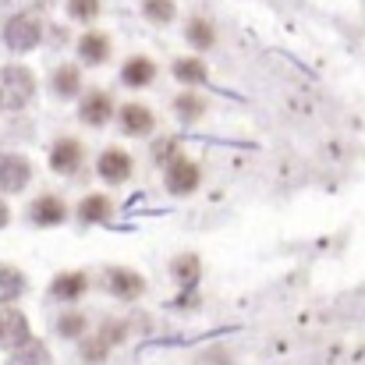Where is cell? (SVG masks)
<instances>
[{"label": "cell", "instance_id": "11", "mask_svg": "<svg viewBox=\"0 0 365 365\" xmlns=\"http://www.w3.org/2000/svg\"><path fill=\"white\" fill-rule=\"evenodd\" d=\"M118 124H121V131L128 138H145L156 128V114L145 103H124L118 110Z\"/></svg>", "mask_w": 365, "mask_h": 365}, {"label": "cell", "instance_id": "20", "mask_svg": "<svg viewBox=\"0 0 365 365\" xmlns=\"http://www.w3.org/2000/svg\"><path fill=\"white\" fill-rule=\"evenodd\" d=\"M206 110H210V103H206V96H202V93H195V89H185V93L174 100V114H178L185 124L202 121V118H206Z\"/></svg>", "mask_w": 365, "mask_h": 365}, {"label": "cell", "instance_id": "4", "mask_svg": "<svg viewBox=\"0 0 365 365\" xmlns=\"http://www.w3.org/2000/svg\"><path fill=\"white\" fill-rule=\"evenodd\" d=\"M103 291L118 302H138L145 294V277L131 266H110L103 273Z\"/></svg>", "mask_w": 365, "mask_h": 365}, {"label": "cell", "instance_id": "1", "mask_svg": "<svg viewBox=\"0 0 365 365\" xmlns=\"http://www.w3.org/2000/svg\"><path fill=\"white\" fill-rule=\"evenodd\" d=\"M36 100V75L21 64L0 68V110H25Z\"/></svg>", "mask_w": 365, "mask_h": 365}, {"label": "cell", "instance_id": "21", "mask_svg": "<svg viewBox=\"0 0 365 365\" xmlns=\"http://www.w3.org/2000/svg\"><path fill=\"white\" fill-rule=\"evenodd\" d=\"M7 355H11V365H50L53 362L50 348H46L39 337H29L25 344H18V348L7 351Z\"/></svg>", "mask_w": 365, "mask_h": 365}, {"label": "cell", "instance_id": "13", "mask_svg": "<svg viewBox=\"0 0 365 365\" xmlns=\"http://www.w3.org/2000/svg\"><path fill=\"white\" fill-rule=\"evenodd\" d=\"M110 36L107 32H82V39H78V61L82 64H89V68H100V64H107L110 61Z\"/></svg>", "mask_w": 365, "mask_h": 365}, {"label": "cell", "instance_id": "7", "mask_svg": "<svg viewBox=\"0 0 365 365\" xmlns=\"http://www.w3.org/2000/svg\"><path fill=\"white\" fill-rule=\"evenodd\" d=\"M32 337V327H29V316L14 305H4L0 309V351H14L18 344H25Z\"/></svg>", "mask_w": 365, "mask_h": 365}, {"label": "cell", "instance_id": "28", "mask_svg": "<svg viewBox=\"0 0 365 365\" xmlns=\"http://www.w3.org/2000/svg\"><path fill=\"white\" fill-rule=\"evenodd\" d=\"M7 224H11V210H7V202L0 199V231H4Z\"/></svg>", "mask_w": 365, "mask_h": 365}, {"label": "cell", "instance_id": "23", "mask_svg": "<svg viewBox=\"0 0 365 365\" xmlns=\"http://www.w3.org/2000/svg\"><path fill=\"white\" fill-rule=\"evenodd\" d=\"M57 334H61L64 341H82V337L89 334V319H86V312H78V309L61 312V316H57Z\"/></svg>", "mask_w": 365, "mask_h": 365}, {"label": "cell", "instance_id": "12", "mask_svg": "<svg viewBox=\"0 0 365 365\" xmlns=\"http://www.w3.org/2000/svg\"><path fill=\"white\" fill-rule=\"evenodd\" d=\"M89 291V273H82V269H64V273H57L53 280H50V298L53 302H78L82 294Z\"/></svg>", "mask_w": 365, "mask_h": 365}, {"label": "cell", "instance_id": "8", "mask_svg": "<svg viewBox=\"0 0 365 365\" xmlns=\"http://www.w3.org/2000/svg\"><path fill=\"white\" fill-rule=\"evenodd\" d=\"M114 118V100L107 89H89L78 100V121L89 128H107V121Z\"/></svg>", "mask_w": 365, "mask_h": 365}, {"label": "cell", "instance_id": "9", "mask_svg": "<svg viewBox=\"0 0 365 365\" xmlns=\"http://www.w3.org/2000/svg\"><path fill=\"white\" fill-rule=\"evenodd\" d=\"M131 170H135V160L124 153V149H103L100 156H96V174H100V181H107V185H124L128 178H131Z\"/></svg>", "mask_w": 365, "mask_h": 365}, {"label": "cell", "instance_id": "25", "mask_svg": "<svg viewBox=\"0 0 365 365\" xmlns=\"http://www.w3.org/2000/svg\"><path fill=\"white\" fill-rule=\"evenodd\" d=\"M96 337L114 351L118 344H124V337H128V323H124V319H103V327L96 330Z\"/></svg>", "mask_w": 365, "mask_h": 365}, {"label": "cell", "instance_id": "17", "mask_svg": "<svg viewBox=\"0 0 365 365\" xmlns=\"http://www.w3.org/2000/svg\"><path fill=\"white\" fill-rule=\"evenodd\" d=\"M170 277H174L185 291H192V287L199 284V277H202V259H199L195 252H181V255H174V262H170Z\"/></svg>", "mask_w": 365, "mask_h": 365}, {"label": "cell", "instance_id": "6", "mask_svg": "<svg viewBox=\"0 0 365 365\" xmlns=\"http://www.w3.org/2000/svg\"><path fill=\"white\" fill-rule=\"evenodd\" d=\"M32 181V163L21 153H0V192L4 195H18L21 188H29Z\"/></svg>", "mask_w": 365, "mask_h": 365}, {"label": "cell", "instance_id": "22", "mask_svg": "<svg viewBox=\"0 0 365 365\" xmlns=\"http://www.w3.org/2000/svg\"><path fill=\"white\" fill-rule=\"evenodd\" d=\"M185 39H188L195 50H213V46H217V29H213L210 18H188Z\"/></svg>", "mask_w": 365, "mask_h": 365}, {"label": "cell", "instance_id": "14", "mask_svg": "<svg viewBox=\"0 0 365 365\" xmlns=\"http://www.w3.org/2000/svg\"><path fill=\"white\" fill-rule=\"evenodd\" d=\"M50 89L57 100H78L82 96V68L78 64H61L50 75Z\"/></svg>", "mask_w": 365, "mask_h": 365}, {"label": "cell", "instance_id": "18", "mask_svg": "<svg viewBox=\"0 0 365 365\" xmlns=\"http://www.w3.org/2000/svg\"><path fill=\"white\" fill-rule=\"evenodd\" d=\"M29 291V280H25V273L18 269V266H7V262H0V309L4 305H14L21 294Z\"/></svg>", "mask_w": 365, "mask_h": 365}, {"label": "cell", "instance_id": "2", "mask_svg": "<svg viewBox=\"0 0 365 365\" xmlns=\"http://www.w3.org/2000/svg\"><path fill=\"white\" fill-rule=\"evenodd\" d=\"M39 43H43V21H39L36 14L18 11V14L7 18V25H4V46H7L11 53H29V50H36Z\"/></svg>", "mask_w": 365, "mask_h": 365}, {"label": "cell", "instance_id": "15", "mask_svg": "<svg viewBox=\"0 0 365 365\" xmlns=\"http://www.w3.org/2000/svg\"><path fill=\"white\" fill-rule=\"evenodd\" d=\"M121 82L128 89H145V86H153L156 82V64L149 61V57H128L121 68Z\"/></svg>", "mask_w": 365, "mask_h": 365}, {"label": "cell", "instance_id": "19", "mask_svg": "<svg viewBox=\"0 0 365 365\" xmlns=\"http://www.w3.org/2000/svg\"><path fill=\"white\" fill-rule=\"evenodd\" d=\"M170 71H174V78H178L181 86H188V89H199V86H206V78H210L206 61H199V57H178Z\"/></svg>", "mask_w": 365, "mask_h": 365}, {"label": "cell", "instance_id": "3", "mask_svg": "<svg viewBox=\"0 0 365 365\" xmlns=\"http://www.w3.org/2000/svg\"><path fill=\"white\" fill-rule=\"evenodd\" d=\"M163 185H167L170 195H192L202 185V170H199L195 160H188V156L178 153L170 163H163Z\"/></svg>", "mask_w": 365, "mask_h": 365}, {"label": "cell", "instance_id": "10", "mask_svg": "<svg viewBox=\"0 0 365 365\" xmlns=\"http://www.w3.org/2000/svg\"><path fill=\"white\" fill-rule=\"evenodd\" d=\"M29 220L36 227H61L68 220V202L61 195H50V192L46 195H36L32 206H29Z\"/></svg>", "mask_w": 365, "mask_h": 365}, {"label": "cell", "instance_id": "24", "mask_svg": "<svg viewBox=\"0 0 365 365\" xmlns=\"http://www.w3.org/2000/svg\"><path fill=\"white\" fill-rule=\"evenodd\" d=\"M142 14L153 25H170L178 18V4L174 0H142Z\"/></svg>", "mask_w": 365, "mask_h": 365}, {"label": "cell", "instance_id": "16", "mask_svg": "<svg viewBox=\"0 0 365 365\" xmlns=\"http://www.w3.org/2000/svg\"><path fill=\"white\" fill-rule=\"evenodd\" d=\"M75 217H78V224H107V220L114 217V202H110L103 192H93V195H86V199L78 202Z\"/></svg>", "mask_w": 365, "mask_h": 365}, {"label": "cell", "instance_id": "5", "mask_svg": "<svg viewBox=\"0 0 365 365\" xmlns=\"http://www.w3.org/2000/svg\"><path fill=\"white\" fill-rule=\"evenodd\" d=\"M82 163H86V145H82L78 138L64 135V138H57V142L50 145V170H53V174L71 178V174L82 170Z\"/></svg>", "mask_w": 365, "mask_h": 365}, {"label": "cell", "instance_id": "27", "mask_svg": "<svg viewBox=\"0 0 365 365\" xmlns=\"http://www.w3.org/2000/svg\"><path fill=\"white\" fill-rule=\"evenodd\" d=\"M174 156H178V142H174V138H156V142H153V160H156L160 167L170 163Z\"/></svg>", "mask_w": 365, "mask_h": 365}, {"label": "cell", "instance_id": "26", "mask_svg": "<svg viewBox=\"0 0 365 365\" xmlns=\"http://www.w3.org/2000/svg\"><path fill=\"white\" fill-rule=\"evenodd\" d=\"M68 14L75 21H93L100 18V0H68Z\"/></svg>", "mask_w": 365, "mask_h": 365}]
</instances>
